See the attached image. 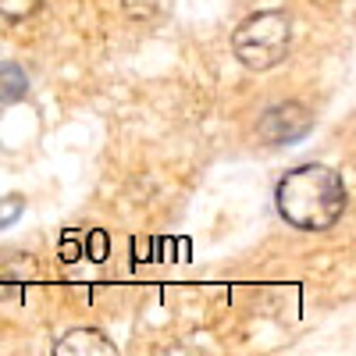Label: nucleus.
I'll use <instances>...</instances> for the list:
<instances>
[{
    "instance_id": "4",
    "label": "nucleus",
    "mask_w": 356,
    "mask_h": 356,
    "mask_svg": "<svg viewBox=\"0 0 356 356\" xmlns=\"http://www.w3.org/2000/svg\"><path fill=\"white\" fill-rule=\"evenodd\" d=\"M54 353H61V356H82V353L86 356H111L114 346L97 328H75V332H68L61 342L54 346Z\"/></svg>"
},
{
    "instance_id": "1",
    "label": "nucleus",
    "mask_w": 356,
    "mask_h": 356,
    "mask_svg": "<svg viewBox=\"0 0 356 356\" xmlns=\"http://www.w3.org/2000/svg\"><path fill=\"white\" fill-rule=\"evenodd\" d=\"M346 182L342 175L324 164H300L285 171L275 189L278 214L300 232H324L332 228L346 211Z\"/></svg>"
},
{
    "instance_id": "2",
    "label": "nucleus",
    "mask_w": 356,
    "mask_h": 356,
    "mask_svg": "<svg viewBox=\"0 0 356 356\" xmlns=\"http://www.w3.org/2000/svg\"><path fill=\"white\" fill-rule=\"evenodd\" d=\"M289 40H292V22L285 11H257L235 29L232 50L250 72H271L285 61Z\"/></svg>"
},
{
    "instance_id": "6",
    "label": "nucleus",
    "mask_w": 356,
    "mask_h": 356,
    "mask_svg": "<svg viewBox=\"0 0 356 356\" xmlns=\"http://www.w3.org/2000/svg\"><path fill=\"white\" fill-rule=\"evenodd\" d=\"M40 8H43V0H0V18L25 22L29 15H36Z\"/></svg>"
},
{
    "instance_id": "7",
    "label": "nucleus",
    "mask_w": 356,
    "mask_h": 356,
    "mask_svg": "<svg viewBox=\"0 0 356 356\" xmlns=\"http://www.w3.org/2000/svg\"><path fill=\"white\" fill-rule=\"evenodd\" d=\"M22 211H25V200H22L18 193L4 196V200H0V228H11V225L22 218Z\"/></svg>"
},
{
    "instance_id": "5",
    "label": "nucleus",
    "mask_w": 356,
    "mask_h": 356,
    "mask_svg": "<svg viewBox=\"0 0 356 356\" xmlns=\"http://www.w3.org/2000/svg\"><path fill=\"white\" fill-rule=\"evenodd\" d=\"M29 93V79L15 61H0V104H18Z\"/></svg>"
},
{
    "instance_id": "3",
    "label": "nucleus",
    "mask_w": 356,
    "mask_h": 356,
    "mask_svg": "<svg viewBox=\"0 0 356 356\" xmlns=\"http://www.w3.org/2000/svg\"><path fill=\"white\" fill-rule=\"evenodd\" d=\"M314 129V114L303 107V104H275L271 111H264L260 118V139L267 146H285V143H300L307 132Z\"/></svg>"
}]
</instances>
